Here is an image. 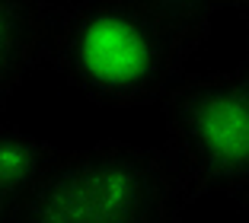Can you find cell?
Returning a JSON list of instances; mask_svg holds the SVG:
<instances>
[{"instance_id": "obj_6", "label": "cell", "mask_w": 249, "mask_h": 223, "mask_svg": "<svg viewBox=\"0 0 249 223\" xmlns=\"http://www.w3.org/2000/svg\"><path fill=\"white\" fill-rule=\"evenodd\" d=\"M147 3L176 29V35L182 38L185 51L192 54L198 45L205 42L211 16L224 3H233V0H147Z\"/></svg>"}, {"instance_id": "obj_2", "label": "cell", "mask_w": 249, "mask_h": 223, "mask_svg": "<svg viewBox=\"0 0 249 223\" xmlns=\"http://www.w3.org/2000/svg\"><path fill=\"white\" fill-rule=\"evenodd\" d=\"M192 201L166 147L99 140L61 150L7 223H182Z\"/></svg>"}, {"instance_id": "obj_5", "label": "cell", "mask_w": 249, "mask_h": 223, "mask_svg": "<svg viewBox=\"0 0 249 223\" xmlns=\"http://www.w3.org/2000/svg\"><path fill=\"white\" fill-rule=\"evenodd\" d=\"M61 147L0 121V204L10 210L42 182Z\"/></svg>"}, {"instance_id": "obj_3", "label": "cell", "mask_w": 249, "mask_h": 223, "mask_svg": "<svg viewBox=\"0 0 249 223\" xmlns=\"http://www.w3.org/2000/svg\"><path fill=\"white\" fill-rule=\"evenodd\" d=\"M166 150L192 194H249V67L179 73L163 93Z\"/></svg>"}, {"instance_id": "obj_7", "label": "cell", "mask_w": 249, "mask_h": 223, "mask_svg": "<svg viewBox=\"0 0 249 223\" xmlns=\"http://www.w3.org/2000/svg\"><path fill=\"white\" fill-rule=\"evenodd\" d=\"M243 223H249V194L243 198Z\"/></svg>"}, {"instance_id": "obj_8", "label": "cell", "mask_w": 249, "mask_h": 223, "mask_svg": "<svg viewBox=\"0 0 249 223\" xmlns=\"http://www.w3.org/2000/svg\"><path fill=\"white\" fill-rule=\"evenodd\" d=\"M10 220V207L7 204H0V223H7Z\"/></svg>"}, {"instance_id": "obj_1", "label": "cell", "mask_w": 249, "mask_h": 223, "mask_svg": "<svg viewBox=\"0 0 249 223\" xmlns=\"http://www.w3.org/2000/svg\"><path fill=\"white\" fill-rule=\"evenodd\" d=\"M189 58L147 0H80L54 3L42 64L99 105L134 108L160 102Z\"/></svg>"}, {"instance_id": "obj_4", "label": "cell", "mask_w": 249, "mask_h": 223, "mask_svg": "<svg viewBox=\"0 0 249 223\" xmlns=\"http://www.w3.org/2000/svg\"><path fill=\"white\" fill-rule=\"evenodd\" d=\"M52 10L54 0H0V115L22 77L42 64Z\"/></svg>"}, {"instance_id": "obj_9", "label": "cell", "mask_w": 249, "mask_h": 223, "mask_svg": "<svg viewBox=\"0 0 249 223\" xmlns=\"http://www.w3.org/2000/svg\"><path fill=\"white\" fill-rule=\"evenodd\" d=\"M233 3H236L240 10H249V0H233Z\"/></svg>"}, {"instance_id": "obj_10", "label": "cell", "mask_w": 249, "mask_h": 223, "mask_svg": "<svg viewBox=\"0 0 249 223\" xmlns=\"http://www.w3.org/2000/svg\"><path fill=\"white\" fill-rule=\"evenodd\" d=\"M246 13V29H249V10H243ZM246 67H249V51H246Z\"/></svg>"}]
</instances>
